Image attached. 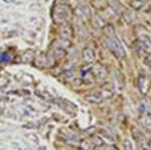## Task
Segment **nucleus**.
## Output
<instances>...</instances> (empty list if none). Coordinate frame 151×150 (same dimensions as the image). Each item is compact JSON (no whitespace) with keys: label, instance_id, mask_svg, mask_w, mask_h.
<instances>
[{"label":"nucleus","instance_id":"ddd939ff","mask_svg":"<svg viewBox=\"0 0 151 150\" xmlns=\"http://www.w3.org/2000/svg\"><path fill=\"white\" fill-rule=\"evenodd\" d=\"M35 94L36 96L38 97V98H40L41 100L45 101V102H50V103H53V101H55V98L50 95V94L47 93V92H43V91H35Z\"/></svg>","mask_w":151,"mask_h":150},{"label":"nucleus","instance_id":"4468645a","mask_svg":"<svg viewBox=\"0 0 151 150\" xmlns=\"http://www.w3.org/2000/svg\"><path fill=\"white\" fill-rule=\"evenodd\" d=\"M52 45L57 48H60V50H65V48L70 47V40H65V39H55V42H52Z\"/></svg>","mask_w":151,"mask_h":150},{"label":"nucleus","instance_id":"6ab92c4d","mask_svg":"<svg viewBox=\"0 0 151 150\" xmlns=\"http://www.w3.org/2000/svg\"><path fill=\"white\" fill-rule=\"evenodd\" d=\"M147 110H148V107L145 105L144 103H142L139 106V112H140V114H142V115L146 114V113H147Z\"/></svg>","mask_w":151,"mask_h":150},{"label":"nucleus","instance_id":"9d476101","mask_svg":"<svg viewBox=\"0 0 151 150\" xmlns=\"http://www.w3.org/2000/svg\"><path fill=\"white\" fill-rule=\"evenodd\" d=\"M138 88H139L141 94H143V95L147 94V92L149 91V81L146 77L141 76L139 78V80H138Z\"/></svg>","mask_w":151,"mask_h":150},{"label":"nucleus","instance_id":"f03ea898","mask_svg":"<svg viewBox=\"0 0 151 150\" xmlns=\"http://www.w3.org/2000/svg\"><path fill=\"white\" fill-rule=\"evenodd\" d=\"M70 10L68 6L64 4H57L53 6L52 12V17L55 23H65L68 22V20L70 17Z\"/></svg>","mask_w":151,"mask_h":150},{"label":"nucleus","instance_id":"a211bd4d","mask_svg":"<svg viewBox=\"0 0 151 150\" xmlns=\"http://www.w3.org/2000/svg\"><path fill=\"white\" fill-rule=\"evenodd\" d=\"M93 142H94L95 145H97V146H99V147L100 146H103V140H102L101 137H99V136L94 137Z\"/></svg>","mask_w":151,"mask_h":150},{"label":"nucleus","instance_id":"2eb2a0df","mask_svg":"<svg viewBox=\"0 0 151 150\" xmlns=\"http://www.w3.org/2000/svg\"><path fill=\"white\" fill-rule=\"evenodd\" d=\"M35 55L33 54L32 50H27L22 55V62H32L35 60Z\"/></svg>","mask_w":151,"mask_h":150},{"label":"nucleus","instance_id":"9b49d317","mask_svg":"<svg viewBox=\"0 0 151 150\" xmlns=\"http://www.w3.org/2000/svg\"><path fill=\"white\" fill-rule=\"evenodd\" d=\"M140 43H141V47L145 50L148 54H151V40L148 36L146 35H140Z\"/></svg>","mask_w":151,"mask_h":150},{"label":"nucleus","instance_id":"39448f33","mask_svg":"<svg viewBox=\"0 0 151 150\" xmlns=\"http://www.w3.org/2000/svg\"><path fill=\"white\" fill-rule=\"evenodd\" d=\"M35 65L40 69H47V67H52L55 65V62L52 59L50 55H45L41 52L35 57Z\"/></svg>","mask_w":151,"mask_h":150},{"label":"nucleus","instance_id":"dca6fc26","mask_svg":"<svg viewBox=\"0 0 151 150\" xmlns=\"http://www.w3.org/2000/svg\"><path fill=\"white\" fill-rule=\"evenodd\" d=\"M123 148L124 150H133V144L131 142V140L125 139L123 142Z\"/></svg>","mask_w":151,"mask_h":150},{"label":"nucleus","instance_id":"f3484780","mask_svg":"<svg viewBox=\"0 0 151 150\" xmlns=\"http://www.w3.org/2000/svg\"><path fill=\"white\" fill-rule=\"evenodd\" d=\"M9 60V55L6 54V52H2L1 55H0V62H3V64H5Z\"/></svg>","mask_w":151,"mask_h":150},{"label":"nucleus","instance_id":"7ed1b4c3","mask_svg":"<svg viewBox=\"0 0 151 150\" xmlns=\"http://www.w3.org/2000/svg\"><path fill=\"white\" fill-rule=\"evenodd\" d=\"M53 103L57 104L58 107L60 109H63L67 114H69L70 116H76L78 114V110H79V109H78V106L73 102H70V101L67 100V99L55 98Z\"/></svg>","mask_w":151,"mask_h":150},{"label":"nucleus","instance_id":"423d86ee","mask_svg":"<svg viewBox=\"0 0 151 150\" xmlns=\"http://www.w3.org/2000/svg\"><path fill=\"white\" fill-rule=\"evenodd\" d=\"M58 34H60V38H62V39L70 40L74 35V29H73L72 25L68 22L62 23L60 26Z\"/></svg>","mask_w":151,"mask_h":150},{"label":"nucleus","instance_id":"6e6552de","mask_svg":"<svg viewBox=\"0 0 151 150\" xmlns=\"http://www.w3.org/2000/svg\"><path fill=\"white\" fill-rule=\"evenodd\" d=\"M82 80L86 85H92L96 82V78L92 72V67H89L88 70L82 69Z\"/></svg>","mask_w":151,"mask_h":150},{"label":"nucleus","instance_id":"1a4fd4ad","mask_svg":"<svg viewBox=\"0 0 151 150\" xmlns=\"http://www.w3.org/2000/svg\"><path fill=\"white\" fill-rule=\"evenodd\" d=\"M82 57L86 64H92L95 60V57H95V52L92 48L86 47L84 48V50L82 52Z\"/></svg>","mask_w":151,"mask_h":150},{"label":"nucleus","instance_id":"412c9836","mask_svg":"<svg viewBox=\"0 0 151 150\" xmlns=\"http://www.w3.org/2000/svg\"><path fill=\"white\" fill-rule=\"evenodd\" d=\"M146 64H147L149 67H151V55H149V57L146 59Z\"/></svg>","mask_w":151,"mask_h":150},{"label":"nucleus","instance_id":"aec40b11","mask_svg":"<svg viewBox=\"0 0 151 150\" xmlns=\"http://www.w3.org/2000/svg\"><path fill=\"white\" fill-rule=\"evenodd\" d=\"M97 150H116V148L113 146H110V145H105V146H100Z\"/></svg>","mask_w":151,"mask_h":150},{"label":"nucleus","instance_id":"20e7f679","mask_svg":"<svg viewBox=\"0 0 151 150\" xmlns=\"http://www.w3.org/2000/svg\"><path fill=\"white\" fill-rule=\"evenodd\" d=\"M112 96H113V94L107 90L96 91L85 96V100H86L87 102L92 103V104H99V103H102L104 100H106V99L111 98Z\"/></svg>","mask_w":151,"mask_h":150},{"label":"nucleus","instance_id":"f257e3e1","mask_svg":"<svg viewBox=\"0 0 151 150\" xmlns=\"http://www.w3.org/2000/svg\"><path fill=\"white\" fill-rule=\"evenodd\" d=\"M105 43H106V47L113 52L119 59H123L126 55V52L124 50L122 43L120 42V40L116 37V35L114 34L113 30H111L108 34L105 37Z\"/></svg>","mask_w":151,"mask_h":150},{"label":"nucleus","instance_id":"0eeeda50","mask_svg":"<svg viewBox=\"0 0 151 150\" xmlns=\"http://www.w3.org/2000/svg\"><path fill=\"white\" fill-rule=\"evenodd\" d=\"M132 133H133L134 139H135L136 141L138 142L139 146L142 147V148H144V149L147 148V147H148V141H147V139L145 138L144 135H143L138 129H136V128H133V129H132Z\"/></svg>","mask_w":151,"mask_h":150},{"label":"nucleus","instance_id":"f8f14e48","mask_svg":"<svg viewBox=\"0 0 151 150\" xmlns=\"http://www.w3.org/2000/svg\"><path fill=\"white\" fill-rule=\"evenodd\" d=\"M50 57H52V59L55 60V62H58V60H62L63 57L65 55V50H60V48H57L55 47L53 50H52V52H50Z\"/></svg>","mask_w":151,"mask_h":150}]
</instances>
